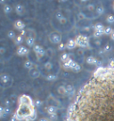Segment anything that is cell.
Wrapping results in <instances>:
<instances>
[{
    "mask_svg": "<svg viewBox=\"0 0 114 121\" xmlns=\"http://www.w3.org/2000/svg\"><path fill=\"white\" fill-rule=\"evenodd\" d=\"M65 121H114V67H99L69 104Z\"/></svg>",
    "mask_w": 114,
    "mask_h": 121,
    "instance_id": "obj_1",
    "label": "cell"
},
{
    "mask_svg": "<svg viewBox=\"0 0 114 121\" xmlns=\"http://www.w3.org/2000/svg\"><path fill=\"white\" fill-rule=\"evenodd\" d=\"M14 116L18 121H34L38 117V113L35 105L19 104Z\"/></svg>",
    "mask_w": 114,
    "mask_h": 121,
    "instance_id": "obj_2",
    "label": "cell"
},
{
    "mask_svg": "<svg viewBox=\"0 0 114 121\" xmlns=\"http://www.w3.org/2000/svg\"><path fill=\"white\" fill-rule=\"evenodd\" d=\"M77 46H79V48H90V41L89 38L85 36V35H78L75 38Z\"/></svg>",
    "mask_w": 114,
    "mask_h": 121,
    "instance_id": "obj_3",
    "label": "cell"
},
{
    "mask_svg": "<svg viewBox=\"0 0 114 121\" xmlns=\"http://www.w3.org/2000/svg\"><path fill=\"white\" fill-rule=\"evenodd\" d=\"M62 67H63L64 69H67V70L70 69V70H72L74 72H79L81 70V66L74 60H72L71 58L69 60H67L66 62L62 63Z\"/></svg>",
    "mask_w": 114,
    "mask_h": 121,
    "instance_id": "obj_4",
    "label": "cell"
},
{
    "mask_svg": "<svg viewBox=\"0 0 114 121\" xmlns=\"http://www.w3.org/2000/svg\"><path fill=\"white\" fill-rule=\"evenodd\" d=\"M61 34L58 31H53L48 36L49 41L53 45H59L61 43Z\"/></svg>",
    "mask_w": 114,
    "mask_h": 121,
    "instance_id": "obj_5",
    "label": "cell"
},
{
    "mask_svg": "<svg viewBox=\"0 0 114 121\" xmlns=\"http://www.w3.org/2000/svg\"><path fill=\"white\" fill-rule=\"evenodd\" d=\"M18 103L24 105H35L34 101L31 99V96L27 95H22L18 97Z\"/></svg>",
    "mask_w": 114,
    "mask_h": 121,
    "instance_id": "obj_6",
    "label": "cell"
},
{
    "mask_svg": "<svg viewBox=\"0 0 114 121\" xmlns=\"http://www.w3.org/2000/svg\"><path fill=\"white\" fill-rule=\"evenodd\" d=\"M33 51H34L38 60H40L42 57H44L46 55V50L39 45H35L34 47H33Z\"/></svg>",
    "mask_w": 114,
    "mask_h": 121,
    "instance_id": "obj_7",
    "label": "cell"
},
{
    "mask_svg": "<svg viewBox=\"0 0 114 121\" xmlns=\"http://www.w3.org/2000/svg\"><path fill=\"white\" fill-rule=\"evenodd\" d=\"M16 53L19 56H27L30 53V49L25 45H20L16 49Z\"/></svg>",
    "mask_w": 114,
    "mask_h": 121,
    "instance_id": "obj_8",
    "label": "cell"
},
{
    "mask_svg": "<svg viewBox=\"0 0 114 121\" xmlns=\"http://www.w3.org/2000/svg\"><path fill=\"white\" fill-rule=\"evenodd\" d=\"M13 27H14V29L17 30H19V31H22V30H25V23L23 22L22 20H16L14 23H13Z\"/></svg>",
    "mask_w": 114,
    "mask_h": 121,
    "instance_id": "obj_9",
    "label": "cell"
},
{
    "mask_svg": "<svg viewBox=\"0 0 114 121\" xmlns=\"http://www.w3.org/2000/svg\"><path fill=\"white\" fill-rule=\"evenodd\" d=\"M40 74H41L40 70L38 68H33L32 69L29 70V75L32 78H38L40 77Z\"/></svg>",
    "mask_w": 114,
    "mask_h": 121,
    "instance_id": "obj_10",
    "label": "cell"
},
{
    "mask_svg": "<svg viewBox=\"0 0 114 121\" xmlns=\"http://www.w3.org/2000/svg\"><path fill=\"white\" fill-rule=\"evenodd\" d=\"M14 11H15L17 15L22 16V15L24 14V13H25V8H24V6H23L22 4H17L15 6H14Z\"/></svg>",
    "mask_w": 114,
    "mask_h": 121,
    "instance_id": "obj_11",
    "label": "cell"
},
{
    "mask_svg": "<svg viewBox=\"0 0 114 121\" xmlns=\"http://www.w3.org/2000/svg\"><path fill=\"white\" fill-rule=\"evenodd\" d=\"M0 79L3 85H7L9 82H12V78L10 77V75H8L6 73H2L0 76Z\"/></svg>",
    "mask_w": 114,
    "mask_h": 121,
    "instance_id": "obj_12",
    "label": "cell"
},
{
    "mask_svg": "<svg viewBox=\"0 0 114 121\" xmlns=\"http://www.w3.org/2000/svg\"><path fill=\"white\" fill-rule=\"evenodd\" d=\"M35 42H36V40H35V37H33V36H28L26 38H25V43H26V45L29 46V47H34L35 45Z\"/></svg>",
    "mask_w": 114,
    "mask_h": 121,
    "instance_id": "obj_13",
    "label": "cell"
},
{
    "mask_svg": "<svg viewBox=\"0 0 114 121\" xmlns=\"http://www.w3.org/2000/svg\"><path fill=\"white\" fill-rule=\"evenodd\" d=\"M66 47L68 50H73L77 47V44L75 41V38H70L69 39L67 43H66Z\"/></svg>",
    "mask_w": 114,
    "mask_h": 121,
    "instance_id": "obj_14",
    "label": "cell"
},
{
    "mask_svg": "<svg viewBox=\"0 0 114 121\" xmlns=\"http://www.w3.org/2000/svg\"><path fill=\"white\" fill-rule=\"evenodd\" d=\"M86 62L89 65H95L96 66L97 62H98V60L95 57L93 56V55H89V56L86 58Z\"/></svg>",
    "mask_w": 114,
    "mask_h": 121,
    "instance_id": "obj_15",
    "label": "cell"
},
{
    "mask_svg": "<svg viewBox=\"0 0 114 121\" xmlns=\"http://www.w3.org/2000/svg\"><path fill=\"white\" fill-rule=\"evenodd\" d=\"M66 87V95L67 96H73L75 95V88L71 85H67L65 86Z\"/></svg>",
    "mask_w": 114,
    "mask_h": 121,
    "instance_id": "obj_16",
    "label": "cell"
},
{
    "mask_svg": "<svg viewBox=\"0 0 114 121\" xmlns=\"http://www.w3.org/2000/svg\"><path fill=\"white\" fill-rule=\"evenodd\" d=\"M57 110H58V108H57L56 106H54V105H49V106H47V107L46 108V113L48 114V115L56 114Z\"/></svg>",
    "mask_w": 114,
    "mask_h": 121,
    "instance_id": "obj_17",
    "label": "cell"
},
{
    "mask_svg": "<svg viewBox=\"0 0 114 121\" xmlns=\"http://www.w3.org/2000/svg\"><path fill=\"white\" fill-rule=\"evenodd\" d=\"M23 66H24V68L26 69H29V70H31L32 69L34 68V63H33V61L31 60H26L24 61V63H23Z\"/></svg>",
    "mask_w": 114,
    "mask_h": 121,
    "instance_id": "obj_18",
    "label": "cell"
},
{
    "mask_svg": "<svg viewBox=\"0 0 114 121\" xmlns=\"http://www.w3.org/2000/svg\"><path fill=\"white\" fill-rule=\"evenodd\" d=\"M11 113H12L11 108H7V107H4V112L0 114V117H1L2 119H4V118H5V117H7V116H9V115H10Z\"/></svg>",
    "mask_w": 114,
    "mask_h": 121,
    "instance_id": "obj_19",
    "label": "cell"
},
{
    "mask_svg": "<svg viewBox=\"0 0 114 121\" xmlns=\"http://www.w3.org/2000/svg\"><path fill=\"white\" fill-rule=\"evenodd\" d=\"M24 38V37H22V35H18V36L15 38V39L13 40L14 44H15L16 45H18V46L22 45V43H23V41H24V38Z\"/></svg>",
    "mask_w": 114,
    "mask_h": 121,
    "instance_id": "obj_20",
    "label": "cell"
},
{
    "mask_svg": "<svg viewBox=\"0 0 114 121\" xmlns=\"http://www.w3.org/2000/svg\"><path fill=\"white\" fill-rule=\"evenodd\" d=\"M70 59V53H62L61 54V56H60V60H61V61L62 62V63H64V62H66L67 60H69Z\"/></svg>",
    "mask_w": 114,
    "mask_h": 121,
    "instance_id": "obj_21",
    "label": "cell"
},
{
    "mask_svg": "<svg viewBox=\"0 0 114 121\" xmlns=\"http://www.w3.org/2000/svg\"><path fill=\"white\" fill-rule=\"evenodd\" d=\"M104 29H105V27L100 22L94 25V31H104Z\"/></svg>",
    "mask_w": 114,
    "mask_h": 121,
    "instance_id": "obj_22",
    "label": "cell"
},
{
    "mask_svg": "<svg viewBox=\"0 0 114 121\" xmlns=\"http://www.w3.org/2000/svg\"><path fill=\"white\" fill-rule=\"evenodd\" d=\"M3 11H4V13L5 14H10L12 13V11H13V7H12L10 4H6L3 6Z\"/></svg>",
    "mask_w": 114,
    "mask_h": 121,
    "instance_id": "obj_23",
    "label": "cell"
},
{
    "mask_svg": "<svg viewBox=\"0 0 114 121\" xmlns=\"http://www.w3.org/2000/svg\"><path fill=\"white\" fill-rule=\"evenodd\" d=\"M104 12H105V9H104V7H103V5H99L95 9V13H96V14L98 15V16L103 15L104 13Z\"/></svg>",
    "mask_w": 114,
    "mask_h": 121,
    "instance_id": "obj_24",
    "label": "cell"
},
{
    "mask_svg": "<svg viewBox=\"0 0 114 121\" xmlns=\"http://www.w3.org/2000/svg\"><path fill=\"white\" fill-rule=\"evenodd\" d=\"M58 94L61 95H66V87L65 86H60L57 89Z\"/></svg>",
    "mask_w": 114,
    "mask_h": 121,
    "instance_id": "obj_25",
    "label": "cell"
},
{
    "mask_svg": "<svg viewBox=\"0 0 114 121\" xmlns=\"http://www.w3.org/2000/svg\"><path fill=\"white\" fill-rule=\"evenodd\" d=\"M46 79L48 80V81H55L57 79V76L55 74L50 73V74L46 76Z\"/></svg>",
    "mask_w": 114,
    "mask_h": 121,
    "instance_id": "obj_26",
    "label": "cell"
},
{
    "mask_svg": "<svg viewBox=\"0 0 114 121\" xmlns=\"http://www.w3.org/2000/svg\"><path fill=\"white\" fill-rule=\"evenodd\" d=\"M44 68L46 69V70L50 71V70H52V69H53V63H52L51 61H46V62H45V63H44Z\"/></svg>",
    "mask_w": 114,
    "mask_h": 121,
    "instance_id": "obj_27",
    "label": "cell"
},
{
    "mask_svg": "<svg viewBox=\"0 0 114 121\" xmlns=\"http://www.w3.org/2000/svg\"><path fill=\"white\" fill-rule=\"evenodd\" d=\"M17 37L16 36V33L13 31V30H9L7 32V38H10V39H15V38Z\"/></svg>",
    "mask_w": 114,
    "mask_h": 121,
    "instance_id": "obj_28",
    "label": "cell"
},
{
    "mask_svg": "<svg viewBox=\"0 0 114 121\" xmlns=\"http://www.w3.org/2000/svg\"><path fill=\"white\" fill-rule=\"evenodd\" d=\"M106 22L107 23H109V24H114V15L112 14H108L106 17Z\"/></svg>",
    "mask_w": 114,
    "mask_h": 121,
    "instance_id": "obj_29",
    "label": "cell"
},
{
    "mask_svg": "<svg viewBox=\"0 0 114 121\" xmlns=\"http://www.w3.org/2000/svg\"><path fill=\"white\" fill-rule=\"evenodd\" d=\"M112 31H113V29L110 26H107L105 27V29H104V35H107V36H110L111 33H112Z\"/></svg>",
    "mask_w": 114,
    "mask_h": 121,
    "instance_id": "obj_30",
    "label": "cell"
},
{
    "mask_svg": "<svg viewBox=\"0 0 114 121\" xmlns=\"http://www.w3.org/2000/svg\"><path fill=\"white\" fill-rule=\"evenodd\" d=\"M55 18H56V20L58 22H60L62 18H64V15H63V13L61 11H58L55 13Z\"/></svg>",
    "mask_w": 114,
    "mask_h": 121,
    "instance_id": "obj_31",
    "label": "cell"
},
{
    "mask_svg": "<svg viewBox=\"0 0 114 121\" xmlns=\"http://www.w3.org/2000/svg\"><path fill=\"white\" fill-rule=\"evenodd\" d=\"M103 35H104V31H94L93 37L95 38H101Z\"/></svg>",
    "mask_w": 114,
    "mask_h": 121,
    "instance_id": "obj_32",
    "label": "cell"
},
{
    "mask_svg": "<svg viewBox=\"0 0 114 121\" xmlns=\"http://www.w3.org/2000/svg\"><path fill=\"white\" fill-rule=\"evenodd\" d=\"M103 50L104 51V53H110V51L112 50V47H111V45H105L104 46H103Z\"/></svg>",
    "mask_w": 114,
    "mask_h": 121,
    "instance_id": "obj_33",
    "label": "cell"
},
{
    "mask_svg": "<svg viewBox=\"0 0 114 121\" xmlns=\"http://www.w3.org/2000/svg\"><path fill=\"white\" fill-rule=\"evenodd\" d=\"M13 105L11 100L10 99H5L4 102V107H7V108H11V106Z\"/></svg>",
    "mask_w": 114,
    "mask_h": 121,
    "instance_id": "obj_34",
    "label": "cell"
},
{
    "mask_svg": "<svg viewBox=\"0 0 114 121\" xmlns=\"http://www.w3.org/2000/svg\"><path fill=\"white\" fill-rule=\"evenodd\" d=\"M77 18H78V20H79V21H82V20L86 19V15H85V13H84L80 12V13H79L77 14Z\"/></svg>",
    "mask_w": 114,
    "mask_h": 121,
    "instance_id": "obj_35",
    "label": "cell"
},
{
    "mask_svg": "<svg viewBox=\"0 0 114 121\" xmlns=\"http://www.w3.org/2000/svg\"><path fill=\"white\" fill-rule=\"evenodd\" d=\"M34 104H35V107H36V108H40V107L42 106V104H43V102L40 101V100H38V99H37V100H35L34 101Z\"/></svg>",
    "mask_w": 114,
    "mask_h": 121,
    "instance_id": "obj_36",
    "label": "cell"
},
{
    "mask_svg": "<svg viewBox=\"0 0 114 121\" xmlns=\"http://www.w3.org/2000/svg\"><path fill=\"white\" fill-rule=\"evenodd\" d=\"M65 49H67L66 44H64V43H61V44L58 45V50H59V51H64Z\"/></svg>",
    "mask_w": 114,
    "mask_h": 121,
    "instance_id": "obj_37",
    "label": "cell"
},
{
    "mask_svg": "<svg viewBox=\"0 0 114 121\" xmlns=\"http://www.w3.org/2000/svg\"><path fill=\"white\" fill-rule=\"evenodd\" d=\"M87 9H88V11L93 12V11H95L96 7L95 6V4H88V5H87Z\"/></svg>",
    "mask_w": 114,
    "mask_h": 121,
    "instance_id": "obj_38",
    "label": "cell"
},
{
    "mask_svg": "<svg viewBox=\"0 0 114 121\" xmlns=\"http://www.w3.org/2000/svg\"><path fill=\"white\" fill-rule=\"evenodd\" d=\"M48 118L50 119V121H56L58 119V116L57 114H53V115H49Z\"/></svg>",
    "mask_w": 114,
    "mask_h": 121,
    "instance_id": "obj_39",
    "label": "cell"
},
{
    "mask_svg": "<svg viewBox=\"0 0 114 121\" xmlns=\"http://www.w3.org/2000/svg\"><path fill=\"white\" fill-rule=\"evenodd\" d=\"M9 99L11 100V102H12V103H13V104H15L16 102H18V98L16 97L15 95H12V96Z\"/></svg>",
    "mask_w": 114,
    "mask_h": 121,
    "instance_id": "obj_40",
    "label": "cell"
},
{
    "mask_svg": "<svg viewBox=\"0 0 114 121\" xmlns=\"http://www.w3.org/2000/svg\"><path fill=\"white\" fill-rule=\"evenodd\" d=\"M59 22L61 23V25H64V24H66V23H67V19H66V18H62V19L61 20V21H60V22Z\"/></svg>",
    "mask_w": 114,
    "mask_h": 121,
    "instance_id": "obj_41",
    "label": "cell"
},
{
    "mask_svg": "<svg viewBox=\"0 0 114 121\" xmlns=\"http://www.w3.org/2000/svg\"><path fill=\"white\" fill-rule=\"evenodd\" d=\"M77 53H78V55H83L84 54V51L82 50V48H80L77 51Z\"/></svg>",
    "mask_w": 114,
    "mask_h": 121,
    "instance_id": "obj_42",
    "label": "cell"
},
{
    "mask_svg": "<svg viewBox=\"0 0 114 121\" xmlns=\"http://www.w3.org/2000/svg\"><path fill=\"white\" fill-rule=\"evenodd\" d=\"M9 121H18V119H17V117L14 116V114L11 117H10V119H9Z\"/></svg>",
    "mask_w": 114,
    "mask_h": 121,
    "instance_id": "obj_43",
    "label": "cell"
},
{
    "mask_svg": "<svg viewBox=\"0 0 114 121\" xmlns=\"http://www.w3.org/2000/svg\"><path fill=\"white\" fill-rule=\"evenodd\" d=\"M4 53H5V48L4 47H0V53L3 55V54H4Z\"/></svg>",
    "mask_w": 114,
    "mask_h": 121,
    "instance_id": "obj_44",
    "label": "cell"
},
{
    "mask_svg": "<svg viewBox=\"0 0 114 121\" xmlns=\"http://www.w3.org/2000/svg\"><path fill=\"white\" fill-rule=\"evenodd\" d=\"M38 121H50V119L48 117H41Z\"/></svg>",
    "mask_w": 114,
    "mask_h": 121,
    "instance_id": "obj_45",
    "label": "cell"
},
{
    "mask_svg": "<svg viewBox=\"0 0 114 121\" xmlns=\"http://www.w3.org/2000/svg\"><path fill=\"white\" fill-rule=\"evenodd\" d=\"M26 30H22V31H20V33H21V34L20 35H22V37H24V36H25V35H26Z\"/></svg>",
    "mask_w": 114,
    "mask_h": 121,
    "instance_id": "obj_46",
    "label": "cell"
},
{
    "mask_svg": "<svg viewBox=\"0 0 114 121\" xmlns=\"http://www.w3.org/2000/svg\"><path fill=\"white\" fill-rule=\"evenodd\" d=\"M109 66H110V67H114V60H111L109 62Z\"/></svg>",
    "mask_w": 114,
    "mask_h": 121,
    "instance_id": "obj_47",
    "label": "cell"
},
{
    "mask_svg": "<svg viewBox=\"0 0 114 121\" xmlns=\"http://www.w3.org/2000/svg\"><path fill=\"white\" fill-rule=\"evenodd\" d=\"M0 4H3V6H4V4H6V1L5 0H0Z\"/></svg>",
    "mask_w": 114,
    "mask_h": 121,
    "instance_id": "obj_48",
    "label": "cell"
},
{
    "mask_svg": "<svg viewBox=\"0 0 114 121\" xmlns=\"http://www.w3.org/2000/svg\"><path fill=\"white\" fill-rule=\"evenodd\" d=\"M110 38H111V40H113L114 41V29H113V31H112V33H111V35L110 36Z\"/></svg>",
    "mask_w": 114,
    "mask_h": 121,
    "instance_id": "obj_49",
    "label": "cell"
},
{
    "mask_svg": "<svg viewBox=\"0 0 114 121\" xmlns=\"http://www.w3.org/2000/svg\"><path fill=\"white\" fill-rule=\"evenodd\" d=\"M95 44H96L97 45H101V41H98V40H96V41H95Z\"/></svg>",
    "mask_w": 114,
    "mask_h": 121,
    "instance_id": "obj_50",
    "label": "cell"
},
{
    "mask_svg": "<svg viewBox=\"0 0 114 121\" xmlns=\"http://www.w3.org/2000/svg\"><path fill=\"white\" fill-rule=\"evenodd\" d=\"M82 2H87V1H88V0H81Z\"/></svg>",
    "mask_w": 114,
    "mask_h": 121,
    "instance_id": "obj_51",
    "label": "cell"
},
{
    "mask_svg": "<svg viewBox=\"0 0 114 121\" xmlns=\"http://www.w3.org/2000/svg\"><path fill=\"white\" fill-rule=\"evenodd\" d=\"M61 1H66V0H61Z\"/></svg>",
    "mask_w": 114,
    "mask_h": 121,
    "instance_id": "obj_52",
    "label": "cell"
},
{
    "mask_svg": "<svg viewBox=\"0 0 114 121\" xmlns=\"http://www.w3.org/2000/svg\"><path fill=\"white\" fill-rule=\"evenodd\" d=\"M113 8H114V4H113Z\"/></svg>",
    "mask_w": 114,
    "mask_h": 121,
    "instance_id": "obj_53",
    "label": "cell"
}]
</instances>
